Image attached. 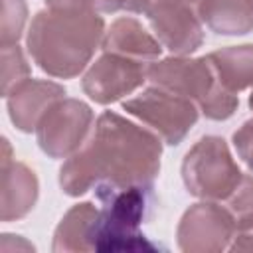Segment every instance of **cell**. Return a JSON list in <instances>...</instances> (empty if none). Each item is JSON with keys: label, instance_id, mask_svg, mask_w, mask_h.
Returning <instances> with one entry per match:
<instances>
[{"label": "cell", "instance_id": "4fadbf2b", "mask_svg": "<svg viewBox=\"0 0 253 253\" xmlns=\"http://www.w3.org/2000/svg\"><path fill=\"white\" fill-rule=\"evenodd\" d=\"M101 49L119 53V55L130 57V59H138L144 63H152V61L160 59V53L164 47L156 40V36L146 32L144 26L136 18L123 16V18H117L105 30Z\"/></svg>", "mask_w": 253, "mask_h": 253}, {"label": "cell", "instance_id": "8fae6325", "mask_svg": "<svg viewBox=\"0 0 253 253\" xmlns=\"http://www.w3.org/2000/svg\"><path fill=\"white\" fill-rule=\"evenodd\" d=\"M65 95V87L57 81L28 77L18 83L4 99L12 125L20 132H36L38 123L47 113V109Z\"/></svg>", "mask_w": 253, "mask_h": 253}, {"label": "cell", "instance_id": "7402d4cb", "mask_svg": "<svg viewBox=\"0 0 253 253\" xmlns=\"http://www.w3.org/2000/svg\"><path fill=\"white\" fill-rule=\"evenodd\" d=\"M229 251H253V223L237 227L229 243Z\"/></svg>", "mask_w": 253, "mask_h": 253}, {"label": "cell", "instance_id": "6da1fadb", "mask_svg": "<svg viewBox=\"0 0 253 253\" xmlns=\"http://www.w3.org/2000/svg\"><path fill=\"white\" fill-rule=\"evenodd\" d=\"M162 138L119 113L97 117L85 144L59 168V188L79 198L89 190L144 188L152 192L160 172Z\"/></svg>", "mask_w": 253, "mask_h": 253}, {"label": "cell", "instance_id": "9a60e30c", "mask_svg": "<svg viewBox=\"0 0 253 253\" xmlns=\"http://www.w3.org/2000/svg\"><path fill=\"white\" fill-rule=\"evenodd\" d=\"M198 14L217 36L253 32V0H198Z\"/></svg>", "mask_w": 253, "mask_h": 253}, {"label": "cell", "instance_id": "d6986e66", "mask_svg": "<svg viewBox=\"0 0 253 253\" xmlns=\"http://www.w3.org/2000/svg\"><path fill=\"white\" fill-rule=\"evenodd\" d=\"M225 208L235 219V229L253 223V174H243L235 190L227 196Z\"/></svg>", "mask_w": 253, "mask_h": 253}, {"label": "cell", "instance_id": "603a6c76", "mask_svg": "<svg viewBox=\"0 0 253 253\" xmlns=\"http://www.w3.org/2000/svg\"><path fill=\"white\" fill-rule=\"evenodd\" d=\"M247 105H249V109L253 111V91H251V95H249V99H247Z\"/></svg>", "mask_w": 253, "mask_h": 253}, {"label": "cell", "instance_id": "2e32d148", "mask_svg": "<svg viewBox=\"0 0 253 253\" xmlns=\"http://www.w3.org/2000/svg\"><path fill=\"white\" fill-rule=\"evenodd\" d=\"M208 59L225 89L239 93L253 87V43L210 51Z\"/></svg>", "mask_w": 253, "mask_h": 253}, {"label": "cell", "instance_id": "5b68a950", "mask_svg": "<svg viewBox=\"0 0 253 253\" xmlns=\"http://www.w3.org/2000/svg\"><path fill=\"white\" fill-rule=\"evenodd\" d=\"M241 176L227 142L217 134L202 136L182 160L184 186L198 200L225 202Z\"/></svg>", "mask_w": 253, "mask_h": 253}, {"label": "cell", "instance_id": "8992f818", "mask_svg": "<svg viewBox=\"0 0 253 253\" xmlns=\"http://www.w3.org/2000/svg\"><path fill=\"white\" fill-rule=\"evenodd\" d=\"M123 111L138 119L170 146L180 144L200 117V109L194 101L156 85H148L138 95L123 101Z\"/></svg>", "mask_w": 253, "mask_h": 253}, {"label": "cell", "instance_id": "5bb4252c", "mask_svg": "<svg viewBox=\"0 0 253 253\" xmlns=\"http://www.w3.org/2000/svg\"><path fill=\"white\" fill-rule=\"evenodd\" d=\"M101 208L93 202H79L71 206L53 231V253L93 251V229Z\"/></svg>", "mask_w": 253, "mask_h": 253}, {"label": "cell", "instance_id": "e0dca14e", "mask_svg": "<svg viewBox=\"0 0 253 253\" xmlns=\"http://www.w3.org/2000/svg\"><path fill=\"white\" fill-rule=\"evenodd\" d=\"M28 22V6L24 0H2L0 18V45H14L20 42Z\"/></svg>", "mask_w": 253, "mask_h": 253}, {"label": "cell", "instance_id": "9c48e42d", "mask_svg": "<svg viewBox=\"0 0 253 253\" xmlns=\"http://www.w3.org/2000/svg\"><path fill=\"white\" fill-rule=\"evenodd\" d=\"M235 235L231 211L213 200L192 204L176 227V243L184 253H221Z\"/></svg>", "mask_w": 253, "mask_h": 253}, {"label": "cell", "instance_id": "44dd1931", "mask_svg": "<svg viewBox=\"0 0 253 253\" xmlns=\"http://www.w3.org/2000/svg\"><path fill=\"white\" fill-rule=\"evenodd\" d=\"M233 148L237 152V156L245 162V166L249 170H253V119L245 121L231 136Z\"/></svg>", "mask_w": 253, "mask_h": 253}, {"label": "cell", "instance_id": "ffe728a7", "mask_svg": "<svg viewBox=\"0 0 253 253\" xmlns=\"http://www.w3.org/2000/svg\"><path fill=\"white\" fill-rule=\"evenodd\" d=\"M47 8L81 10L95 14H113L119 10H130L132 0H45Z\"/></svg>", "mask_w": 253, "mask_h": 253}, {"label": "cell", "instance_id": "ba28073f", "mask_svg": "<svg viewBox=\"0 0 253 253\" xmlns=\"http://www.w3.org/2000/svg\"><path fill=\"white\" fill-rule=\"evenodd\" d=\"M152 34L172 55H192L204 43L198 0H146L142 12Z\"/></svg>", "mask_w": 253, "mask_h": 253}, {"label": "cell", "instance_id": "7c38bea8", "mask_svg": "<svg viewBox=\"0 0 253 253\" xmlns=\"http://www.w3.org/2000/svg\"><path fill=\"white\" fill-rule=\"evenodd\" d=\"M2 211L4 223L26 217L40 196V184L36 172L20 160L12 158V150L6 138H2Z\"/></svg>", "mask_w": 253, "mask_h": 253}, {"label": "cell", "instance_id": "3957f363", "mask_svg": "<svg viewBox=\"0 0 253 253\" xmlns=\"http://www.w3.org/2000/svg\"><path fill=\"white\" fill-rule=\"evenodd\" d=\"M146 79L150 85L194 101L210 121H227L239 107L237 93L221 85L208 55H170L156 59L148 65Z\"/></svg>", "mask_w": 253, "mask_h": 253}, {"label": "cell", "instance_id": "30bf717a", "mask_svg": "<svg viewBox=\"0 0 253 253\" xmlns=\"http://www.w3.org/2000/svg\"><path fill=\"white\" fill-rule=\"evenodd\" d=\"M148 65L119 53L103 51L81 79L83 93L97 105H111L148 83Z\"/></svg>", "mask_w": 253, "mask_h": 253}, {"label": "cell", "instance_id": "7a4b0ae2", "mask_svg": "<svg viewBox=\"0 0 253 253\" xmlns=\"http://www.w3.org/2000/svg\"><path fill=\"white\" fill-rule=\"evenodd\" d=\"M105 30L103 16L95 12L45 8L32 18L26 47L43 73L55 79H73L101 49Z\"/></svg>", "mask_w": 253, "mask_h": 253}, {"label": "cell", "instance_id": "52a82bcc", "mask_svg": "<svg viewBox=\"0 0 253 253\" xmlns=\"http://www.w3.org/2000/svg\"><path fill=\"white\" fill-rule=\"evenodd\" d=\"M95 126L93 109L81 99L55 101L36 126V140L43 154L61 160L77 152Z\"/></svg>", "mask_w": 253, "mask_h": 253}, {"label": "cell", "instance_id": "ac0fdd59", "mask_svg": "<svg viewBox=\"0 0 253 253\" xmlns=\"http://www.w3.org/2000/svg\"><path fill=\"white\" fill-rule=\"evenodd\" d=\"M32 73L30 63L18 43L2 45V97H6L18 83L28 79Z\"/></svg>", "mask_w": 253, "mask_h": 253}, {"label": "cell", "instance_id": "277c9868", "mask_svg": "<svg viewBox=\"0 0 253 253\" xmlns=\"http://www.w3.org/2000/svg\"><path fill=\"white\" fill-rule=\"evenodd\" d=\"M95 194L101 202V211L93 229V251L138 253L158 249V245L140 231L150 190L119 188L99 190Z\"/></svg>", "mask_w": 253, "mask_h": 253}]
</instances>
